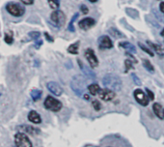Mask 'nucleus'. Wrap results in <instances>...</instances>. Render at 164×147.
Masks as SVG:
<instances>
[{"label": "nucleus", "mask_w": 164, "mask_h": 147, "mask_svg": "<svg viewBox=\"0 0 164 147\" xmlns=\"http://www.w3.org/2000/svg\"><path fill=\"white\" fill-rule=\"evenodd\" d=\"M102 84L105 88H108L112 91H120L123 86L121 77L115 75V74H107V75L104 76L102 79Z\"/></svg>", "instance_id": "obj_1"}, {"label": "nucleus", "mask_w": 164, "mask_h": 147, "mask_svg": "<svg viewBox=\"0 0 164 147\" xmlns=\"http://www.w3.org/2000/svg\"><path fill=\"white\" fill-rule=\"evenodd\" d=\"M71 87L78 97H83L85 91V79L81 76H75L71 82Z\"/></svg>", "instance_id": "obj_2"}, {"label": "nucleus", "mask_w": 164, "mask_h": 147, "mask_svg": "<svg viewBox=\"0 0 164 147\" xmlns=\"http://www.w3.org/2000/svg\"><path fill=\"white\" fill-rule=\"evenodd\" d=\"M6 11H7L9 14L12 15L13 17L19 18V17H22L24 15L25 8H24V6H22L21 4L15 3V2H10L6 5Z\"/></svg>", "instance_id": "obj_3"}, {"label": "nucleus", "mask_w": 164, "mask_h": 147, "mask_svg": "<svg viewBox=\"0 0 164 147\" xmlns=\"http://www.w3.org/2000/svg\"><path fill=\"white\" fill-rule=\"evenodd\" d=\"M44 105L45 109L53 112H57L62 109V103L52 96H48L45 98Z\"/></svg>", "instance_id": "obj_4"}, {"label": "nucleus", "mask_w": 164, "mask_h": 147, "mask_svg": "<svg viewBox=\"0 0 164 147\" xmlns=\"http://www.w3.org/2000/svg\"><path fill=\"white\" fill-rule=\"evenodd\" d=\"M16 147H33L31 140L24 133H17L15 136Z\"/></svg>", "instance_id": "obj_5"}, {"label": "nucleus", "mask_w": 164, "mask_h": 147, "mask_svg": "<svg viewBox=\"0 0 164 147\" xmlns=\"http://www.w3.org/2000/svg\"><path fill=\"white\" fill-rule=\"evenodd\" d=\"M50 19L52 23L56 25L57 27H62L66 22V16L64 15V13L62 11L55 10L54 12H52V14L50 15Z\"/></svg>", "instance_id": "obj_6"}, {"label": "nucleus", "mask_w": 164, "mask_h": 147, "mask_svg": "<svg viewBox=\"0 0 164 147\" xmlns=\"http://www.w3.org/2000/svg\"><path fill=\"white\" fill-rule=\"evenodd\" d=\"M84 55L85 57H86L87 61L89 62L90 66L92 67V68H95V67H97L98 66V59L96 55L95 51L92 50L91 48L87 49L86 50H85L84 52Z\"/></svg>", "instance_id": "obj_7"}, {"label": "nucleus", "mask_w": 164, "mask_h": 147, "mask_svg": "<svg viewBox=\"0 0 164 147\" xmlns=\"http://www.w3.org/2000/svg\"><path fill=\"white\" fill-rule=\"evenodd\" d=\"M133 96L136 100V102L140 104L143 106H147L149 105V98L146 96L143 90L141 89H135L133 92Z\"/></svg>", "instance_id": "obj_8"}, {"label": "nucleus", "mask_w": 164, "mask_h": 147, "mask_svg": "<svg viewBox=\"0 0 164 147\" xmlns=\"http://www.w3.org/2000/svg\"><path fill=\"white\" fill-rule=\"evenodd\" d=\"M98 49L100 50H109L113 48V42L107 35H103L98 38Z\"/></svg>", "instance_id": "obj_9"}, {"label": "nucleus", "mask_w": 164, "mask_h": 147, "mask_svg": "<svg viewBox=\"0 0 164 147\" xmlns=\"http://www.w3.org/2000/svg\"><path fill=\"white\" fill-rule=\"evenodd\" d=\"M98 96L101 100L105 102H109V101H112V100L115 98L116 94L115 92L110 90L108 88H104V89H101V91L98 92Z\"/></svg>", "instance_id": "obj_10"}, {"label": "nucleus", "mask_w": 164, "mask_h": 147, "mask_svg": "<svg viewBox=\"0 0 164 147\" xmlns=\"http://www.w3.org/2000/svg\"><path fill=\"white\" fill-rule=\"evenodd\" d=\"M47 87H48V91L51 92L52 94L55 95V96H60L63 93V89L61 88V86L54 81H49L47 84Z\"/></svg>", "instance_id": "obj_11"}, {"label": "nucleus", "mask_w": 164, "mask_h": 147, "mask_svg": "<svg viewBox=\"0 0 164 147\" xmlns=\"http://www.w3.org/2000/svg\"><path fill=\"white\" fill-rule=\"evenodd\" d=\"M95 23H96V22L94 18H82L81 21L78 22V26L83 30H88L92 27V26H94Z\"/></svg>", "instance_id": "obj_12"}, {"label": "nucleus", "mask_w": 164, "mask_h": 147, "mask_svg": "<svg viewBox=\"0 0 164 147\" xmlns=\"http://www.w3.org/2000/svg\"><path fill=\"white\" fill-rule=\"evenodd\" d=\"M77 62H78V64H79V66H80V69H81V71L83 72V74H84V75L86 76L88 78H91V79H94V78H96V75H95V73L92 72V70H91V69H89L87 66H85V65L82 63L81 60H77Z\"/></svg>", "instance_id": "obj_13"}, {"label": "nucleus", "mask_w": 164, "mask_h": 147, "mask_svg": "<svg viewBox=\"0 0 164 147\" xmlns=\"http://www.w3.org/2000/svg\"><path fill=\"white\" fill-rule=\"evenodd\" d=\"M28 120L30 122L32 123H34V124H40L42 123V118L40 116V114L35 111V110H31L29 112V114H28Z\"/></svg>", "instance_id": "obj_14"}, {"label": "nucleus", "mask_w": 164, "mask_h": 147, "mask_svg": "<svg viewBox=\"0 0 164 147\" xmlns=\"http://www.w3.org/2000/svg\"><path fill=\"white\" fill-rule=\"evenodd\" d=\"M153 110L154 112V114L159 119H163L164 118V109H163L162 105L159 103H154L153 105Z\"/></svg>", "instance_id": "obj_15"}, {"label": "nucleus", "mask_w": 164, "mask_h": 147, "mask_svg": "<svg viewBox=\"0 0 164 147\" xmlns=\"http://www.w3.org/2000/svg\"><path fill=\"white\" fill-rule=\"evenodd\" d=\"M21 130L26 133H29V135H32V136H35V135H38L39 133H40V130L37 129V128H34V127L32 126H27V125H23L21 127Z\"/></svg>", "instance_id": "obj_16"}, {"label": "nucleus", "mask_w": 164, "mask_h": 147, "mask_svg": "<svg viewBox=\"0 0 164 147\" xmlns=\"http://www.w3.org/2000/svg\"><path fill=\"white\" fill-rule=\"evenodd\" d=\"M119 46H120V48L126 50H128L129 52H133V53L136 52V48L129 42H121L119 44Z\"/></svg>", "instance_id": "obj_17"}, {"label": "nucleus", "mask_w": 164, "mask_h": 147, "mask_svg": "<svg viewBox=\"0 0 164 147\" xmlns=\"http://www.w3.org/2000/svg\"><path fill=\"white\" fill-rule=\"evenodd\" d=\"M108 33H109L111 36L114 37V38H116V39L124 38V35L123 34V33H122L121 31H119L118 29H116L115 27H110V28L108 29Z\"/></svg>", "instance_id": "obj_18"}, {"label": "nucleus", "mask_w": 164, "mask_h": 147, "mask_svg": "<svg viewBox=\"0 0 164 147\" xmlns=\"http://www.w3.org/2000/svg\"><path fill=\"white\" fill-rule=\"evenodd\" d=\"M87 89L89 90L90 94H91V95H93V96L98 95V92L101 91L100 86H98L97 84H96V83H93V84H90V85H88Z\"/></svg>", "instance_id": "obj_19"}, {"label": "nucleus", "mask_w": 164, "mask_h": 147, "mask_svg": "<svg viewBox=\"0 0 164 147\" xmlns=\"http://www.w3.org/2000/svg\"><path fill=\"white\" fill-rule=\"evenodd\" d=\"M142 63H143L144 68H145L148 72H150V73H154V65L152 63H151L150 60L144 58L142 60Z\"/></svg>", "instance_id": "obj_20"}, {"label": "nucleus", "mask_w": 164, "mask_h": 147, "mask_svg": "<svg viewBox=\"0 0 164 147\" xmlns=\"http://www.w3.org/2000/svg\"><path fill=\"white\" fill-rule=\"evenodd\" d=\"M147 45H149L151 48H152L154 51H156L158 54H161V53L163 52V48L160 46V45H158V44H154L153 42H151V41H147Z\"/></svg>", "instance_id": "obj_21"}, {"label": "nucleus", "mask_w": 164, "mask_h": 147, "mask_svg": "<svg viewBox=\"0 0 164 147\" xmlns=\"http://www.w3.org/2000/svg\"><path fill=\"white\" fill-rule=\"evenodd\" d=\"M79 42H75L71 44L68 48V52L71 53V54H77L78 53V49H79Z\"/></svg>", "instance_id": "obj_22"}, {"label": "nucleus", "mask_w": 164, "mask_h": 147, "mask_svg": "<svg viewBox=\"0 0 164 147\" xmlns=\"http://www.w3.org/2000/svg\"><path fill=\"white\" fill-rule=\"evenodd\" d=\"M41 96H42V91L41 90L33 89L31 91V97H32L33 100H34V101H38V100L41 98Z\"/></svg>", "instance_id": "obj_23"}, {"label": "nucleus", "mask_w": 164, "mask_h": 147, "mask_svg": "<svg viewBox=\"0 0 164 147\" xmlns=\"http://www.w3.org/2000/svg\"><path fill=\"white\" fill-rule=\"evenodd\" d=\"M126 11H127V14H128L130 18H138L139 14H138V12H137L135 9L127 8V9H126Z\"/></svg>", "instance_id": "obj_24"}, {"label": "nucleus", "mask_w": 164, "mask_h": 147, "mask_svg": "<svg viewBox=\"0 0 164 147\" xmlns=\"http://www.w3.org/2000/svg\"><path fill=\"white\" fill-rule=\"evenodd\" d=\"M4 41L5 43H7L8 45H11L13 44V42H14V36H13V33L11 31L7 32L4 36Z\"/></svg>", "instance_id": "obj_25"}, {"label": "nucleus", "mask_w": 164, "mask_h": 147, "mask_svg": "<svg viewBox=\"0 0 164 147\" xmlns=\"http://www.w3.org/2000/svg\"><path fill=\"white\" fill-rule=\"evenodd\" d=\"M78 14H75L74 17H73V18L71 19V22H70V24H69V27H68V30L69 31H71V32H74L75 31V29H74V22H75V21H76V18H78Z\"/></svg>", "instance_id": "obj_26"}, {"label": "nucleus", "mask_w": 164, "mask_h": 147, "mask_svg": "<svg viewBox=\"0 0 164 147\" xmlns=\"http://www.w3.org/2000/svg\"><path fill=\"white\" fill-rule=\"evenodd\" d=\"M139 45V46H140V49L144 51V52H146V53H148V54L150 55V56H154V52L152 51V50H151L149 48H147V46H144L142 43H139L138 44Z\"/></svg>", "instance_id": "obj_27"}, {"label": "nucleus", "mask_w": 164, "mask_h": 147, "mask_svg": "<svg viewBox=\"0 0 164 147\" xmlns=\"http://www.w3.org/2000/svg\"><path fill=\"white\" fill-rule=\"evenodd\" d=\"M28 35H29V37H30L31 39L34 40V41H37V40L40 39V37H41V33H40V32H38V31H32V32L29 33Z\"/></svg>", "instance_id": "obj_28"}, {"label": "nucleus", "mask_w": 164, "mask_h": 147, "mask_svg": "<svg viewBox=\"0 0 164 147\" xmlns=\"http://www.w3.org/2000/svg\"><path fill=\"white\" fill-rule=\"evenodd\" d=\"M48 4H49L51 9H53V10L58 9V7H59V0H48Z\"/></svg>", "instance_id": "obj_29"}, {"label": "nucleus", "mask_w": 164, "mask_h": 147, "mask_svg": "<svg viewBox=\"0 0 164 147\" xmlns=\"http://www.w3.org/2000/svg\"><path fill=\"white\" fill-rule=\"evenodd\" d=\"M124 67H126V72H128L130 69L133 68V63L130 59H127L124 61Z\"/></svg>", "instance_id": "obj_30"}, {"label": "nucleus", "mask_w": 164, "mask_h": 147, "mask_svg": "<svg viewBox=\"0 0 164 147\" xmlns=\"http://www.w3.org/2000/svg\"><path fill=\"white\" fill-rule=\"evenodd\" d=\"M92 105H93L94 109H96L97 111L101 110V104L100 102H98L97 100H94L93 103H92Z\"/></svg>", "instance_id": "obj_31"}, {"label": "nucleus", "mask_w": 164, "mask_h": 147, "mask_svg": "<svg viewBox=\"0 0 164 147\" xmlns=\"http://www.w3.org/2000/svg\"><path fill=\"white\" fill-rule=\"evenodd\" d=\"M131 77H132V79H133V81L136 85H141V81H140V78L137 77L135 74H132L131 75Z\"/></svg>", "instance_id": "obj_32"}, {"label": "nucleus", "mask_w": 164, "mask_h": 147, "mask_svg": "<svg viewBox=\"0 0 164 147\" xmlns=\"http://www.w3.org/2000/svg\"><path fill=\"white\" fill-rule=\"evenodd\" d=\"M146 93H147V95L149 97V100H154V94L150 89L146 88Z\"/></svg>", "instance_id": "obj_33"}, {"label": "nucleus", "mask_w": 164, "mask_h": 147, "mask_svg": "<svg viewBox=\"0 0 164 147\" xmlns=\"http://www.w3.org/2000/svg\"><path fill=\"white\" fill-rule=\"evenodd\" d=\"M80 12H82V14H87L89 12V9L86 5H81L80 6Z\"/></svg>", "instance_id": "obj_34"}, {"label": "nucleus", "mask_w": 164, "mask_h": 147, "mask_svg": "<svg viewBox=\"0 0 164 147\" xmlns=\"http://www.w3.org/2000/svg\"><path fill=\"white\" fill-rule=\"evenodd\" d=\"M44 37H45V39H47L48 42H50V43L53 42V38H52V37L48 34V33L45 32V33H44Z\"/></svg>", "instance_id": "obj_35"}, {"label": "nucleus", "mask_w": 164, "mask_h": 147, "mask_svg": "<svg viewBox=\"0 0 164 147\" xmlns=\"http://www.w3.org/2000/svg\"><path fill=\"white\" fill-rule=\"evenodd\" d=\"M21 2L25 5H32L34 3V0H21Z\"/></svg>", "instance_id": "obj_36"}, {"label": "nucleus", "mask_w": 164, "mask_h": 147, "mask_svg": "<svg viewBox=\"0 0 164 147\" xmlns=\"http://www.w3.org/2000/svg\"><path fill=\"white\" fill-rule=\"evenodd\" d=\"M42 44H43V41H42V40H40V39L37 40V41H36V48L39 49V48H40V46H42Z\"/></svg>", "instance_id": "obj_37"}, {"label": "nucleus", "mask_w": 164, "mask_h": 147, "mask_svg": "<svg viewBox=\"0 0 164 147\" xmlns=\"http://www.w3.org/2000/svg\"><path fill=\"white\" fill-rule=\"evenodd\" d=\"M159 9H160V12H162L163 14H164V1H162L159 4Z\"/></svg>", "instance_id": "obj_38"}, {"label": "nucleus", "mask_w": 164, "mask_h": 147, "mask_svg": "<svg viewBox=\"0 0 164 147\" xmlns=\"http://www.w3.org/2000/svg\"><path fill=\"white\" fill-rule=\"evenodd\" d=\"M83 99H84V100H86V101H89V100H90V97H89L88 94H84V95H83Z\"/></svg>", "instance_id": "obj_39"}, {"label": "nucleus", "mask_w": 164, "mask_h": 147, "mask_svg": "<svg viewBox=\"0 0 164 147\" xmlns=\"http://www.w3.org/2000/svg\"><path fill=\"white\" fill-rule=\"evenodd\" d=\"M89 1H90V2H92V3H95V2H97V0H89Z\"/></svg>", "instance_id": "obj_40"}]
</instances>
